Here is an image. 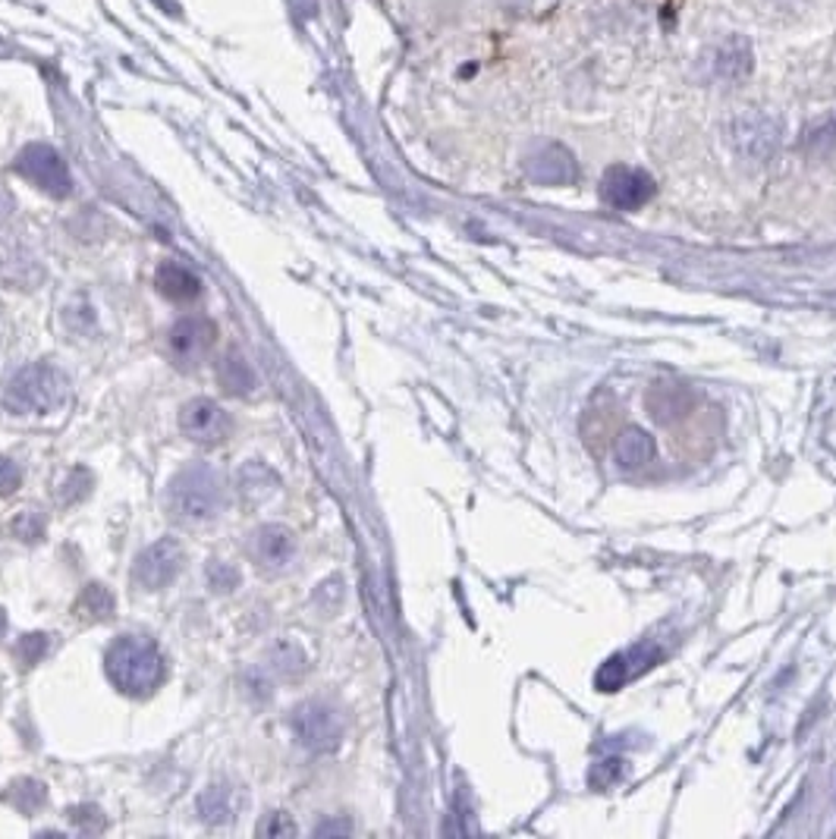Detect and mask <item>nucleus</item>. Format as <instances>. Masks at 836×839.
<instances>
[{
    "label": "nucleus",
    "instance_id": "f257e3e1",
    "mask_svg": "<svg viewBox=\"0 0 836 839\" xmlns=\"http://www.w3.org/2000/svg\"><path fill=\"white\" fill-rule=\"evenodd\" d=\"M104 670H108V680L126 692V695H148L155 692L164 680V658H160L158 645L148 641V638L126 636L116 638L108 655H104Z\"/></svg>",
    "mask_w": 836,
    "mask_h": 839
},
{
    "label": "nucleus",
    "instance_id": "f03ea898",
    "mask_svg": "<svg viewBox=\"0 0 836 839\" xmlns=\"http://www.w3.org/2000/svg\"><path fill=\"white\" fill-rule=\"evenodd\" d=\"M67 400V378L47 362L25 365L3 390V406L16 415H47Z\"/></svg>",
    "mask_w": 836,
    "mask_h": 839
},
{
    "label": "nucleus",
    "instance_id": "7ed1b4c3",
    "mask_svg": "<svg viewBox=\"0 0 836 839\" xmlns=\"http://www.w3.org/2000/svg\"><path fill=\"white\" fill-rule=\"evenodd\" d=\"M170 513L182 522H211L224 506V484L208 466H189L170 481Z\"/></svg>",
    "mask_w": 836,
    "mask_h": 839
},
{
    "label": "nucleus",
    "instance_id": "20e7f679",
    "mask_svg": "<svg viewBox=\"0 0 836 839\" xmlns=\"http://www.w3.org/2000/svg\"><path fill=\"white\" fill-rule=\"evenodd\" d=\"M780 120L761 111H746L726 123V142L736 158L746 164H768L780 148Z\"/></svg>",
    "mask_w": 836,
    "mask_h": 839
},
{
    "label": "nucleus",
    "instance_id": "39448f33",
    "mask_svg": "<svg viewBox=\"0 0 836 839\" xmlns=\"http://www.w3.org/2000/svg\"><path fill=\"white\" fill-rule=\"evenodd\" d=\"M755 69V51L746 35H726L717 45L704 47L695 64V76L701 82L714 86H739Z\"/></svg>",
    "mask_w": 836,
    "mask_h": 839
},
{
    "label": "nucleus",
    "instance_id": "423d86ee",
    "mask_svg": "<svg viewBox=\"0 0 836 839\" xmlns=\"http://www.w3.org/2000/svg\"><path fill=\"white\" fill-rule=\"evenodd\" d=\"M13 170L54 199H67L73 192L67 160L60 158L51 145H25L13 160Z\"/></svg>",
    "mask_w": 836,
    "mask_h": 839
},
{
    "label": "nucleus",
    "instance_id": "0eeeda50",
    "mask_svg": "<svg viewBox=\"0 0 836 839\" xmlns=\"http://www.w3.org/2000/svg\"><path fill=\"white\" fill-rule=\"evenodd\" d=\"M293 732L309 751L327 754L343 742V720L331 704L305 702L293 711Z\"/></svg>",
    "mask_w": 836,
    "mask_h": 839
},
{
    "label": "nucleus",
    "instance_id": "6e6552de",
    "mask_svg": "<svg viewBox=\"0 0 836 839\" xmlns=\"http://www.w3.org/2000/svg\"><path fill=\"white\" fill-rule=\"evenodd\" d=\"M249 557L255 560V567L268 575H280L287 569H293L296 553H299V545H296V535L287 528V525H261L255 528L249 538Z\"/></svg>",
    "mask_w": 836,
    "mask_h": 839
},
{
    "label": "nucleus",
    "instance_id": "1a4fd4ad",
    "mask_svg": "<svg viewBox=\"0 0 836 839\" xmlns=\"http://www.w3.org/2000/svg\"><path fill=\"white\" fill-rule=\"evenodd\" d=\"M180 432L186 434L192 444L218 447V444H224L226 437H230L233 422H230V415H226L224 409L218 406L214 400L199 396V400H189V403L180 409Z\"/></svg>",
    "mask_w": 836,
    "mask_h": 839
},
{
    "label": "nucleus",
    "instance_id": "9d476101",
    "mask_svg": "<svg viewBox=\"0 0 836 839\" xmlns=\"http://www.w3.org/2000/svg\"><path fill=\"white\" fill-rule=\"evenodd\" d=\"M182 560H186V553H182L180 541L160 538V541H155V545L145 547L138 553L133 575H136V582L145 591H160L180 575Z\"/></svg>",
    "mask_w": 836,
    "mask_h": 839
},
{
    "label": "nucleus",
    "instance_id": "9b49d317",
    "mask_svg": "<svg viewBox=\"0 0 836 839\" xmlns=\"http://www.w3.org/2000/svg\"><path fill=\"white\" fill-rule=\"evenodd\" d=\"M651 195H655V180L638 167L616 164L601 180V199L616 211H635L645 202H651Z\"/></svg>",
    "mask_w": 836,
    "mask_h": 839
},
{
    "label": "nucleus",
    "instance_id": "f8f14e48",
    "mask_svg": "<svg viewBox=\"0 0 836 839\" xmlns=\"http://www.w3.org/2000/svg\"><path fill=\"white\" fill-rule=\"evenodd\" d=\"M214 343H218V327L208 318H199V315L180 318L170 327V353H174L180 368L202 365L204 356L214 349Z\"/></svg>",
    "mask_w": 836,
    "mask_h": 839
},
{
    "label": "nucleus",
    "instance_id": "ddd939ff",
    "mask_svg": "<svg viewBox=\"0 0 836 839\" xmlns=\"http://www.w3.org/2000/svg\"><path fill=\"white\" fill-rule=\"evenodd\" d=\"M525 174L538 186H569L579 177V164H576L572 152L566 145L544 142V145L532 148L525 155Z\"/></svg>",
    "mask_w": 836,
    "mask_h": 839
},
{
    "label": "nucleus",
    "instance_id": "4468645a",
    "mask_svg": "<svg viewBox=\"0 0 836 839\" xmlns=\"http://www.w3.org/2000/svg\"><path fill=\"white\" fill-rule=\"evenodd\" d=\"M657 660H660V648H655L651 641H645V645L629 648V651H623V655H613V658L598 670L594 685H598L601 692H616V689H623L633 676L651 670Z\"/></svg>",
    "mask_w": 836,
    "mask_h": 839
},
{
    "label": "nucleus",
    "instance_id": "2eb2a0df",
    "mask_svg": "<svg viewBox=\"0 0 836 839\" xmlns=\"http://www.w3.org/2000/svg\"><path fill=\"white\" fill-rule=\"evenodd\" d=\"M155 287L170 302H196L202 295V280L180 261H164L155 273Z\"/></svg>",
    "mask_w": 836,
    "mask_h": 839
},
{
    "label": "nucleus",
    "instance_id": "dca6fc26",
    "mask_svg": "<svg viewBox=\"0 0 836 839\" xmlns=\"http://www.w3.org/2000/svg\"><path fill=\"white\" fill-rule=\"evenodd\" d=\"M613 456H616V462L623 466V469H645L651 459H655V440L648 437V432H642V428H626V432H620L616 437V444H613Z\"/></svg>",
    "mask_w": 836,
    "mask_h": 839
},
{
    "label": "nucleus",
    "instance_id": "f3484780",
    "mask_svg": "<svg viewBox=\"0 0 836 839\" xmlns=\"http://www.w3.org/2000/svg\"><path fill=\"white\" fill-rule=\"evenodd\" d=\"M802 148L809 158H834L836 155V116H821L802 136Z\"/></svg>",
    "mask_w": 836,
    "mask_h": 839
},
{
    "label": "nucleus",
    "instance_id": "a211bd4d",
    "mask_svg": "<svg viewBox=\"0 0 836 839\" xmlns=\"http://www.w3.org/2000/svg\"><path fill=\"white\" fill-rule=\"evenodd\" d=\"M218 378H221L226 393H233V396H246L255 387V374H252L249 362L239 353H226V359L218 368Z\"/></svg>",
    "mask_w": 836,
    "mask_h": 839
},
{
    "label": "nucleus",
    "instance_id": "6ab92c4d",
    "mask_svg": "<svg viewBox=\"0 0 836 839\" xmlns=\"http://www.w3.org/2000/svg\"><path fill=\"white\" fill-rule=\"evenodd\" d=\"M76 613L89 623H104L113 616V594L104 585H86V591L76 601Z\"/></svg>",
    "mask_w": 836,
    "mask_h": 839
},
{
    "label": "nucleus",
    "instance_id": "aec40b11",
    "mask_svg": "<svg viewBox=\"0 0 836 839\" xmlns=\"http://www.w3.org/2000/svg\"><path fill=\"white\" fill-rule=\"evenodd\" d=\"M47 522L38 510H20L13 522H10V535L23 545H38L45 538Z\"/></svg>",
    "mask_w": 836,
    "mask_h": 839
},
{
    "label": "nucleus",
    "instance_id": "412c9836",
    "mask_svg": "<svg viewBox=\"0 0 836 839\" xmlns=\"http://www.w3.org/2000/svg\"><path fill=\"white\" fill-rule=\"evenodd\" d=\"M45 786L38 783V780H16L10 790H7V802L10 805H16L20 812L25 815H32V812H38L42 805H45Z\"/></svg>",
    "mask_w": 836,
    "mask_h": 839
},
{
    "label": "nucleus",
    "instance_id": "4be33fe9",
    "mask_svg": "<svg viewBox=\"0 0 836 839\" xmlns=\"http://www.w3.org/2000/svg\"><path fill=\"white\" fill-rule=\"evenodd\" d=\"M199 817H202L204 824H211V827H218V824H224L226 817H230V793H226L224 786H208L202 795H199Z\"/></svg>",
    "mask_w": 836,
    "mask_h": 839
},
{
    "label": "nucleus",
    "instance_id": "5701e85b",
    "mask_svg": "<svg viewBox=\"0 0 836 839\" xmlns=\"http://www.w3.org/2000/svg\"><path fill=\"white\" fill-rule=\"evenodd\" d=\"M271 673L277 676H283V680H296L302 670H305V658H302V651L290 645V641H283V645H277L271 651Z\"/></svg>",
    "mask_w": 836,
    "mask_h": 839
},
{
    "label": "nucleus",
    "instance_id": "b1692460",
    "mask_svg": "<svg viewBox=\"0 0 836 839\" xmlns=\"http://www.w3.org/2000/svg\"><path fill=\"white\" fill-rule=\"evenodd\" d=\"M47 651H51V636H45V633L23 636L20 638V645H16V658L23 660V667H35V663H42Z\"/></svg>",
    "mask_w": 836,
    "mask_h": 839
},
{
    "label": "nucleus",
    "instance_id": "393cba45",
    "mask_svg": "<svg viewBox=\"0 0 836 839\" xmlns=\"http://www.w3.org/2000/svg\"><path fill=\"white\" fill-rule=\"evenodd\" d=\"M69 820H73L82 834H98V830H104V815H101L98 805H76V808H69Z\"/></svg>",
    "mask_w": 836,
    "mask_h": 839
},
{
    "label": "nucleus",
    "instance_id": "a878e982",
    "mask_svg": "<svg viewBox=\"0 0 836 839\" xmlns=\"http://www.w3.org/2000/svg\"><path fill=\"white\" fill-rule=\"evenodd\" d=\"M236 585H239V572L230 567V563L211 560V567H208V589L233 591Z\"/></svg>",
    "mask_w": 836,
    "mask_h": 839
},
{
    "label": "nucleus",
    "instance_id": "bb28decb",
    "mask_svg": "<svg viewBox=\"0 0 836 839\" xmlns=\"http://www.w3.org/2000/svg\"><path fill=\"white\" fill-rule=\"evenodd\" d=\"M258 837H265V839L293 837V824H290V817L287 815L271 812V815H265V820L258 824Z\"/></svg>",
    "mask_w": 836,
    "mask_h": 839
},
{
    "label": "nucleus",
    "instance_id": "cd10ccee",
    "mask_svg": "<svg viewBox=\"0 0 836 839\" xmlns=\"http://www.w3.org/2000/svg\"><path fill=\"white\" fill-rule=\"evenodd\" d=\"M89 491H91V476L86 472V469H76V472L67 478V484H64L60 497H64V503H76V500L89 497Z\"/></svg>",
    "mask_w": 836,
    "mask_h": 839
},
{
    "label": "nucleus",
    "instance_id": "c85d7f7f",
    "mask_svg": "<svg viewBox=\"0 0 836 839\" xmlns=\"http://www.w3.org/2000/svg\"><path fill=\"white\" fill-rule=\"evenodd\" d=\"M20 484H23V469L13 459L0 456V497H10Z\"/></svg>",
    "mask_w": 836,
    "mask_h": 839
},
{
    "label": "nucleus",
    "instance_id": "c756f323",
    "mask_svg": "<svg viewBox=\"0 0 836 839\" xmlns=\"http://www.w3.org/2000/svg\"><path fill=\"white\" fill-rule=\"evenodd\" d=\"M353 824L349 820H327V824H317L315 837H334V834H349Z\"/></svg>",
    "mask_w": 836,
    "mask_h": 839
},
{
    "label": "nucleus",
    "instance_id": "7c9ffc66",
    "mask_svg": "<svg viewBox=\"0 0 836 839\" xmlns=\"http://www.w3.org/2000/svg\"><path fill=\"white\" fill-rule=\"evenodd\" d=\"M10 214H13V199H10V192L0 189V227L10 221Z\"/></svg>",
    "mask_w": 836,
    "mask_h": 839
},
{
    "label": "nucleus",
    "instance_id": "2f4dec72",
    "mask_svg": "<svg viewBox=\"0 0 836 839\" xmlns=\"http://www.w3.org/2000/svg\"><path fill=\"white\" fill-rule=\"evenodd\" d=\"M3 626H7V616H3V611H0V633H3Z\"/></svg>",
    "mask_w": 836,
    "mask_h": 839
}]
</instances>
